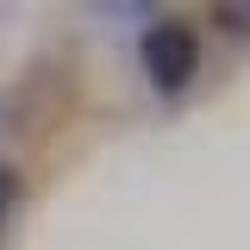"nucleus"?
Instances as JSON below:
<instances>
[{"mask_svg": "<svg viewBox=\"0 0 250 250\" xmlns=\"http://www.w3.org/2000/svg\"><path fill=\"white\" fill-rule=\"evenodd\" d=\"M138 57H144V75H150L156 94H182L194 82V69H200V38L182 19H156L144 31V44H138Z\"/></svg>", "mask_w": 250, "mask_h": 250, "instance_id": "f257e3e1", "label": "nucleus"}, {"mask_svg": "<svg viewBox=\"0 0 250 250\" xmlns=\"http://www.w3.org/2000/svg\"><path fill=\"white\" fill-rule=\"evenodd\" d=\"M13 207H19V169H0V231H6Z\"/></svg>", "mask_w": 250, "mask_h": 250, "instance_id": "f03ea898", "label": "nucleus"}, {"mask_svg": "<svg viewBox=\"0 0 250 250\" xmlns=\"http://www.w3.org/2000/svg\"><path fill=\"white\" fill-rule=\"evenodd\" d=\"M219 19H225V31H250V6H219Z\"/></svg>", "mask_w": 250, "mask_h": 250, "instance_id": "7ed1b4c3", "label": "nucleus"}]
</instances>
